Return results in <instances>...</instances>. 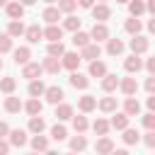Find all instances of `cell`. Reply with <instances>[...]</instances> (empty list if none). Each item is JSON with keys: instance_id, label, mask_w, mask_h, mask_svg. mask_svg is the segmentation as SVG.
Here are the masks:
<instances>
[{"instance_id": "bcb514c9", "label": "cell", "mask_w": 155, "mask_h": 155, "mask_svg": "<svg viewBox=\"0 0 155 155\" xmlns=\"http://www.w3.org/2000/svg\"><path fill=\"white\" fill-rule=\"evenodd\" d=\"M143 126H145L148 131H153V128H155V114H153V111H148V114L143 116Z\"/></svg>"}, {"instance_id": "680465c9", "label": "cell", "mask_w": 155, "mask_h": 155, "mask_svg": "<svg viewBox=\"0 0 155 155\" xmlns=\"http://www.w3.org/2000/svg\"><path fill=\"white\" fill-rule=\"evenodd\" d=\"M7 2H10V0H0V7H5V5H7Z\"/></svg>"}, {"instance_id": "836d02e7", "label": "cell", "mask_w": 155, "mask_h": 155, "mask_svg": "<svg viewBox=\"0 0 155 155\" xmlns=\"http://www.w3.org/2000/svg\"><path fill=\"white\" fill-rule=\"evenodd\" d=\"M65 53V46L61 44V41H48V56H53V58H61Z\"/></svg>"}, {"instance_id": "83f0119b", "label": "cell", "mask_w": 155, "mask_h": 155, "mask_svg": "<svg viewBox=\"0 0 155 155\" xmlns=\"http://www.w3.org/2000/svg\"><path fill=\"white\" fill-rule=\"evenodd\" d=\"M138 140H140V133H138L136 128H128V126H126V128H124V143H126V145H136Z\"/></svg>"}, {"instance_id": "11a10c76", "label": "cell", "mask_w": 155, "mask_h": 155, "mask_svg": "<svg viewBox=\"0 0 155 155\" xmlns=\"http://www.w3.org/2000/svg\"><path fill=\"white\" fill-rule=\"evenodd\" d=\"M109 155H128V150H111Z\"/></svg>"}, {"instance_id": "7bdbcfd3", "label": "cell", "mask_w": 155, "mask_h": 155, "mask_svg": "<svg viewBox=\"0 0 155 155\" xmlns=\"http://www.w3.org/2000/svg\"><path fill=\"white\" fill-rule=\"evenodd\" d=\"M65 136H68V131H65V126H61V124H56V126L51 128V138H53V140H65Z\"/></svg>"}, {"instance_id": "7dc6e473", "label": "cell", "mask_w": 155, "mask_h": 155, "mask_svg": "<svg viewBox=\"0 0 155 155\" xmlns=\"http://www.w3.org/2000/svg\"><path fill=\"white\" fill-rule=\"evenodd\" d=\"M143 140H145V145H148V148H153V145H155V133H153V131H148Z\"/></svg>"}, {"instance_id": "603a6c76", "label": "cell", "mask_w": 155, "mask_h": 155, "mask_svg": "<svg viewBox=\"0 0 155 155\" xmlns=\"http://www.w3.org/2000/svg\"><path fill=\"white\" fill-rule=\"evenodd\" d=\"M90 75L92 78H104L107 75V65L102 61H90Z\"/></svg>"}, {"instance_id": "cb8c5ba5", "label": "cell", "mask_w": 155, "mask_h": 155, "mask_svg": "<svg viewBox=\"0 0 155 155\" xmlns=\"http://www.w3.org/2000/svg\"><path fill=\"white\" fill-rule=\"evenodd\" d=\"M116 87H119V78H116V75H109V73H107V75L102 78V90H104V92H114Z\"/></svg>"}, {"instance_id": "f1b7e54d", "label": "cell", "mask_w": 155, "mask_h": 155, "mask_svg": "<svg viewBox=\"0 0 155 155\" xmlns=\"http://www.w3.org/2000/svg\"><path fill=\"white\" fill-rule=\"evenodd\" d=\"M87 148V138L82 136V133H78L75 138H70V150L73 153H80V150H85Z\"/></svg>"}, {"instance_id": "6da1fadb", "label": "cell", "mask_w": 155, "mask_h": 155, "mask_svg": "<svg viewBox=\"0 0 155 155\" xmlns=\"http://www.w3.org/2000/svg\"><path fill=\"white\" fill-rule=\"evenodd\" d=\"M90 39H94V44L107 41V39H109V29H107V24H104V22H94V27H92V31H90Z\"/></svg>"}, {"instance_id": "91938a15", "label": "cell", "mask_w": 155, "mask_h": 155, "mask_svg": "<svg viewBox=\"0 0 155 155\" xmlns=\"http://www.w3.org/2000/svg\"><path fill=\"white\" fill-rule=\"evenodd\" d=\"M116 2H128V0H116Z\"/></svg>"}, {"instance_id": "f35d334b", "label": "cell", "mask_w": 155, "mask_h": 155, "mask_svg": "<svg viewBox=\"0 0 155 155\" xmlns=\"http://www.w3.org/2000/svg\"><path fill=\"white\" fill-rule=\"evenodd\" d=\"M140 27H143V24H140V19H138V17H131V19H126V24H124V29H126L128 34H138V31H140Z\"/></svg>"}, {"instance_id": "9a60e30c", "label": "cell", "mask_w": 155, "mask_h": 155, "mask_svg": "<svg viewBox=\"0 0 155 155\" xmlns=\"http://www.w3.org/2000/svg\"><path fill=\"white\" fill-rule=\"evenodd\" d=\"M5 10H7L10 19H22V15H24V5L22 2H7Z\"/></svg>"}, {"instance_id": "7c38bea8", "label": "cell", "mask_w": 155, "mask_h": 155, "mask_svg": "<svg viewBox=\"0 0 155 155\" xmlns=\"http://www.w3.org/2000/svg\"><path fill=\"white\" fill-rule=\"evenodd\" d=\"M44 39H48V41H61V39H63V29H61L58 24H48V27L44 29Z\"/></svg>"}, {"instance_id": "60d3db41", "label": "cell", "mask_w": 155, "mask_h": 155, "mask_svg": "<svg viewBox=\"0 0 155 155\" xmlns=\"http://www.w3.org/2000/svg\"><path fill=\"white\" fill-rule=\"evenodd\" d=\"M70 119H73V128H75L78 133H85V131H87V126H90V124H87V119H85V116H70Z\"/></svg>"}, {"instance_id": "f907efd6", "label": "cell", "mask_w": 155, "mask_h": 155, "mask_svg": "<svg viewBox=\"0 0 155 155\" xmlns=\"http://www.w3.org/2000/svg\"><path fill=\"white\" fill-rule=\"evenodd\" d=\"M145 70L148 73H155V58H148L145 61Z\"/></svg>"}, {"instance_id": "94428289", "label": "cell", "mask_w": 155, "mask_h": 155, "mask_svg": "<svg viewBox=\"0 0 155 155\" xmlns=\"http://www.w3.org/2000/svg\"><path fill=\"white\" fill-rule=\"evenodd\" d=\"M68 155H78V153H73V150H70V153H68Z\"/></svg>"}, {"instance_id": "03108f58", "label": "cell", "mask_w": 155, "mask_h": 155, "mask_svg": "<svg viewBox=\"0 0 155 155\" xmlns=\"http://www.w3.org/2000/svg\"><path fill=\"white\" fill-rule=\"evenodd\" d=\"M99 2H107V0H99Z\"/></svg>"}, {"instance_id": "db71d44e", "label": "cell", "mask_w": 155, "mask_h": 155, "mask_svg": "<svg viewBox=\"0 0 155 155\" xmlns=\"http://www.w3.org/2000/svg\"><path fill=\"white\" fill-rule=\"evenodd\" d=\"M145 104H148V109H150V111H153V109H155V97H153V94H150V97H148V102H145Z\"/></svg>"}, {"instance_id": "ab89813d", "label": "cell", "mask_w": 155, "mask_h": 155, "mask_svg": "<svg viewBox=\"0 0 155 155\" xmlns=\"http://www.w3.org/2000/svg\"><path fill=\"white\" fill-rule=\"evenodd\" d=\"M73 44H75V46H80V48H82V46H87V44H90V34H85V31H80V29H78V31L73 34Z\"/></svg>"}, {"instance_id": "ee69618b", "label": "cell", "mask_w": 155, "mask_h": 155, "mask_svg": "<svg viewBox=\"0 0 155 155\" xmlns=\"http://www.w3.org/2000/svg\"><path fill=\"white\" fill-rule=\"evenodd\" d=\"M56 2H58V10H61V12H68V15L78 7V2H75V0H56Z\"/></svg>"}, {"instance_id": "8fae6325", "label": "cell", "mask_w": 155, "mask_h": 155, "mask_svg": "<svg viewBox=\"0 0 155 155\" xmlns=\"http://www.w3.org/2000/svg\"><path fill=\"white\" fill-rule=\"evenodd\" d=\"M138 111H140V102H138L136 97H126V102H124V114H126V116H138Z\"/></svg>"}, {"instance_id": "44dd1931", "label": "cell", "mask_w": 155, "mask_h": 155, "mask_svg": "<svg viewBox=\"0 0 155 155\" xmlns=\"http://www.w3.org/2000/svg\"><path fill=\"white\" fill-rule=\"evenodd\" d=\"M94 148H97V153H99V155H109V153L114 150V143H111V138L102 136V138L97 140V145H94Z\"/></svg>"}, {"instance_id": "f5cc1de1", "label": "cell", "mask_w": 155, "mask_h": 155, "mask_svg": "<svg viewBox=\"0 0 155 155\" xmlns=\"http://www.w3.org/2000/svg\"><path fill=\"white\" fill-rule=\"evenodd\" d=\"M75 2H78L80 7H92V5H94V0H75Z\"/></svg>"}, {"instance_id": "4dcf8cb0", "label": "cell", "mask_w": 155, "mask_h": 155, "mask_svg": "<svg viewBox=\"0 0 155 155\" xmlns=\"http://www.w3.org/2000/svg\"><path fill=\"white\" fill-rule=\"evenodd\" d=\"M41 17H44V19L48 22V24H56V22L61 19V10H58V7H46Z\"/></svg>"}, {"instance_id": "5bb4252c", "label": "cell", "mask_w": 155, "mask_h": 155, "mask_svg": "<svg viewBox=\"0 0 155 155\" xmlns=\"http://www.w3.org/2000/svg\"><path fill=\"white\" fill-rule=\"evenodd\" d=\"M70 85L75 87V90H87V85H90V80L82 75V73H78V70H73L70 73Z\"/></svg>"}, {"instance_id": "9c48e42d", "label": "cell", "mask_w": 155, "mask_h": 155, "mask_svg": "<svg viewBox=\"0 0 155 155\" xmlns=\"http://www.w3.org/2000/svg\"><path fill=\"white\" fill-rule=\"evenodd\" d=\"M119 87H121V92H124L126 97H133V94L138 92V82H136V78H124V80H119Z\"/></svg>"}, {"instance_id": "681fc988", "label": "cell", "mask_w": 155, "mask_h": 155, "mask_svg": "<svg viewBox=\"0 0 155 155\" xmlns=\"http://www.w3.org/2000/svg\"><path fill=\"white\" fill-rule=\"evenodd\" d=\"M7 153H10V143L0 138V155H7Z\"/></svg>"}, {"instance_id": "4316f807", "label": "cell", "mask_w": 155, "mask_h": 155, "mask_svg": "<svg viewBox=\"0 0 155 155\" xmlns=\"http://www.w3.org/2000/svg\"><path fill=\"white\" fill-rule=\"evenodd\" d=\"M111 128H116V131H124L126 126H128V116L121 111V114H114V119H111V124H109Z\"/></svg>"}, {"instance_id": "277c9868", "label": "cell", "mask_w": 155, "mask_h": 155, "mask_svg": "<svg viewBox=\"0 0 155 155\" xmlns=\"http://www.w3.org/2000/svg\"><path fill=\"white\" fill-rule=\"evenodd\" d=\"M90 10H92V17H94L97 22H107V19L111 17V10H109V5H107V2H99V5H92Z\"/></svg>"}, {"instance_id": "e0dca14e", "label": "cell", "mask_w": 155, "mask_h": 155, "mask_svg": "<svg viewBox=\"0 0 155 155\" xmlns=\"http://www.w3.org/2000/svg\"><path fill=\"white\" fill-rule=\"evenodd\" d=\"M19 109H22V99H19V97H15V94L5 97V111H7V114H17Z\"/></svg>"}, {"instance_id": "9f6ffc18", "label": "cell", "mask_w": 155, "mask_h": 155, "mask_svg": "<svg viewBox=\"0 0 155 155\" xmlns=\"http://www.w3.org/2000/svg\"><path fill=\"white\" fill-rule=\"evenodd\" d=\"M19 2H22V5H24V7H27V5H34V2H36V0H19Z\"/></svg>"}, {"instance_id": "816d5d0a", "label": "cell", "mask_w": 155, "mask_h": 155, "mask_svg": "<svg viewBox=\"0 0 155 155\" xmlns=\"http://www.w3.org/2000/svg\"><path fill=\"white\" fill-rule=\"evenodd\" d=\"M7 133H10V126H7L5 121H0V138H5Z\"/></svg>"}, {"instance_id": "7402d4cb", "label": "cell", "mask_w": 155, "mask_h": 155, "mask_svg": "<svg viewBox=\"0 0 155 155\" xmlns=\"http://www.w3.org/2000/svg\"><path fill=\"white\" fill-rule=\"evenodd\" d=\"M124 51V41L121 39H107V53L109 56H119Z\"/></svg>"}, {"instance_id": "f546056e", "label": "cell", "mask_w": 155, "mask_h": 155, "mask_svg": "<svg viewBox=\"0 0 155 155\" xmlns=\"http://www.w3.org/2000/svg\"><path fill=\"white\" fill-rule=\"evenodd\" d=\"M128 12H131V17H140L145 12V2L143 0H128Z\"/></svg>"}, {"instance_id": "be15d7a7", "label": "cell", "mask_w": 155, "mask_h": 155, "mask_svg": "<svg viewBox=\"0 0 155 155\" xmlns=\"http://www.w3.org/2000/svg\"><path fill=\"white\" fill-rule=\"evenodd\" d=\"M0 70H2V58H0Z\"/></svg>"}, {"instance_id": "6125c7cd", "label": "cell", "mask_w": 155, "mask_h": 155, "mask_svg": "<svg viewBox=\"0 0 155 155\" xmlns=\"http://www.w3.org/2000/svg\"><path fill=\"white\" fill-rule=\"evenodd\" d=\"M44 2H56V0H44Z\"/></svg>"}, {"instance_id": "ac0fdd59", "label": "cell", "mask_w": 155, "mask_h": 155, "mask_svg": "<svg viewBox=\"0 0 155 155\" xmlns=\"http://www.w3.org/2000/svg\"><path fill=\"white\" fill-rule=\"evenodd\" d=\"M22 109H27V114H29V116H36V114H41L44 104L39 102V97H31L27 104H22Z\"/></svg>"}, {"instance_id": "484cf974", "label": "cell", "mask_w": 155, "mask_h": 155, "mask_svg": "<svg viewBox=\"0 0 155 155\" xmlns=\"http://www.w3.org/2000/svg\"><path fill=\"white\" fill-rule=\"evenodd\" d=\"M73 116V107L70 104H56V119L58 121H68Z\"/></svg>"}, {"instance_id": "6f0895ef", "label": "cell", "mask_w": 155, "mask_h": 155, "mask_svg": "<svg viewBox=\"0 0 155 155\" xmlns=\"http://www.w3.org/2000/svg\"><path fill=\"white\" fill-rule=\"evenodd\" d=\"M46 155H61V153H56V150H46Z\"/></svg>"}, {"instance_id": "b9f144b4", "label": "cell", "mask_w": 155, "mask_h": 155, "mask_svg": "<svg viewBox=\"0 0 155 155\" xmlns=\"http://www.w3.org/2000/svg\"><path fill=\"white\" fill-rule=\"evenodd\" d=\"M63 29H68V31H78V29H80V19L73 17V15H68L65 22H63Z\"/></svg>"}, {"instance_id": "30bf717a", "label": "cell", "mask_w": 155, "mask_h": 155, "mask_svg": "<svg viewBox=\"0 0 155 155\" xmlns=\"http://www.w3.org/2000/svg\"><path fill=\"white\" fill-rule=\"evenodd\" d=\"M41 73L44 70H41L39 63H24V68H22V78H27V80H36Z\"/></svg>"}, {"instance_id": "8d00e7d4", "label": "cell", "mask_w": 155, "mask_h": 155, "mask_svg": "<svg viewBox=\"0 0 155 155\" xmlns=\"http://www.w3.org/2000/svg\"><path fill=\"white\" fill-rule=\"evenodd\" d=\"M92 128H94V133H97V136H107L111 126H109V121H107V119H97V121L92 124Z\"/></svg>"}, {"instance_id": "3957f363", "label": "cell", "mask_w": 155, "mask_h": 155, "mask_svg": "<svg viewBox=\"0 0 155 155\" xmlns=\"http://www.w3.org/2000/svg\"><path fill=\"white\" fill-rule=\"evenodd\" d=\"M44 97H46V102H48V104H61L65 94H63V90H61L58 85H51V87H46V90H44Z\"/></svg>"}, {"instance_id": "8992f818", "label": "cell", "mask_w": 155, "mask_h": 155, "mask_svg": "<svg viewBox=\"0 0 155 155\" xmlns=\"http://www.w3.org/2000/svg\"><path fill=\"white\" fill-rule=\"evenodd\" d=\"M10 145H15V148H22V145H27V131H22V128H12L10 133Z\"/></svg>"}, {"instance_id": "d590c367", "label": "cell", "mask_w": 155, "mask_h": 155, "mask_svg": "<svg viewBox=\"0 0 155 155\" xmlns=\"http://www.w3.org/2000/svg\"><path fill=\"white\" fill-rule=\"evenodd\" d=\"M44 90H46V85H44L39 78L29 82V94H31V97H41V94H44Z\"/></svg>"}, {"instance_id": "d6986e66", "label": "cell", "mask_w": 155, "mask_h": 155, "mask_svg": "<svg viewBox=\"0 0 155 155\" xmlns=\"http://www.w3.org/2000/svg\"><path fill=\"white\" fill-rule=\"evenodd\" d=\"M5 34L12 36V39H15V36H22V34H24V24H22V19H12V22L7 24V31H5Z\"/></svg>"}, {"instance_id": "1f68e13d", "label": "cell", "mask_w": 155, "mask_h": 155, "mask_svg": "<svg viewBox=\"0 0 155 155\" xmlns=\"http://www.w3.org/2000/svg\"><path fill=\"white\" fill-rule=\"evenodd\" d=\"M97 107H99L102 111H107V114H109V111H116V97H102Z\"/></svg>"}, {"instance_id": "ba28073f", "label": "cell", "mask_w": 155, "mask_h": 155, "mask_svg": "<svg viewBox=\"0 0 155 155\" xmlns=\"http://www.w3.org/2000/svg\"><path fill=\"white\" fill-rule=\"evenodd\" d=\"M61 58H63V61H61V68H68V70H78V65H80V56H78V53H70V51H65Z\"/></svg>"}, {"instance_id": "d4e9b609", "label": "cell", "mask_w": 155, "mask_h": 155, "mask_svg": "<svg viewBox=\"0 0 155 155\" xmlns=\"http://www.w3.org/2000/svg\"><path fill=\"white\" fill-rule=\"evenodd\" d=\"M78 107H80V111H92L94 107H97V99L92 97V94H85V97H80V102H78Z\"/></svg>"}, {"instance_id": "c3c4849f", "label": "cell", "mask_w": 155, "mask_h": 155, "mask_svg": "<svg viewBox=\"0 0 155 155\" xmlns=\"http://www.w3.org/2000/svg\"><path fill=\"white\" fill-rule=\"evenodd\" d=\"M145 90H148L150 94L155 92V78H148V80H145Z\"/></svg>"}, {"instance_id": "4fadbf2b", "label": "cell", "mask_w": 155, "mask_h": 155, "mask_svg": "<svg viewBox=\"0 0 155 155\" xmlns=\"http://www.w3.org/2000/svg\"><path fill=\"white\" fill-rule=\"evenodd\" d=\"M124 68H126V73H138V70L143 68V61L138 58V53H133V56H128V58L124 61Z\"/></svg>"}, {"instance_id": "e7e4bbea", "label": "cell", "mask_w": 155, "mask_h": 155, "mask_svg": "<svg viewBox=\"0 0 155 155\" xmlns=\"http://www.w3.org/2000/svg\"><path fill=\"white\" fill-rule=\"evenodd\" d=\"M29 155H39V153H29Z\"/></svg>"}, {"instance_id": "f6af8a7d", "label": "cell", "mask_w": 155, "mask_h": 155, "mask_svg": "<svg viewBox=\"0 0 155 155\" xmlns=\"http://www.w3.org/2000/svg\"><path fill=\"white\" fill-rule=\"evenodd\" d=\"M7 51H12V36L0 34V53H7Z\"/></svg>"}, {"instance_id": "e575fe53", "label": "cell", "mask_w": 155, "mask_h": 155, "mask_svg": "<svg viewBox=\"0 0 155 155\" xmlns=\"http://www.w3.org/2000/svg\"><path fill=\"white\" fill-rule=\"evenodd\" d=\"M15 87H17V80H15V78H2V80H0V92L12 94V92H15Z\"/></svg>"}, {"instance_id": "ffe728a7", "label": "cell", "mask_w": 155, "mask_h": 155, "mask_svg": "<svg viewBox=\"0 0 155 155\" xmlns=\"http://www.w3.org/2000/svg\"><path fill=\"white\" fill-rule=\"evenodd\" d=\"M41 70H46V73H58L61 70V61L58 58H53V56H48V58H44V63H41Z\"/></svg>"}, {"instance_id": "52a82bcc", "label": "cell", "mask_w": 155, "mask_h": 155, "mask_svg": "<svg viewBox=\"0 0 155 155\" xmlns=\"http://www.w3.org/2000/svg\"><path fill=\"white\" fill-rule=\"evenodd\" d=\"M24 36H27V41H29V44H39V41L44 39V29H41L39 24H31V27H27V29H24Z\"/></svg>"}, {"instance_id": "d6a6232c", "label": "cell", "mask_w": 155, "mask_h": 155, "mask_svg": "<svg viewBox=\"0 0 155 155\" xmlns=\"http://www.w3.org/2000/svg\"><path fill=\"white\" fill-rule=\"evenodd\" d=\"M44 128H46V121H44V119H41L39 114L29 119V131H31V133H41Z\"/></svg>"}, {"instance_id": "2e32d148", "label": "cell", "mask_w": 155, "mask_h": 155, "mask_svg": "<svg viewBox=\"0 0 155 155\" xmlns=\"http://www.w3.org/2000/svg\"><path fill=\"white\" fill-rule=\"evenodd\" d=\"M29 58H31V51H29V46H19V48H15V63H17V65H24V63H29Z\"/></svg>"}, {"instance_id": "5b68a950", "label": "cell", "mask_w": 155, "mask_h": 155, "mask_svg": "<svg viewBox=\"0 0 155 155\" xmlns=\"http://www.w3.org/2000/svg\"><path fill=\"white\" fill-rule=\"evenodd\" d=\"M99 53H102L99 44H87V46H82V51H80V61H97Z\"/></svg>"}, {"instance_id": "74e56055", "label": "cell", "mask_w": 155, "mask_h": 155, "mask_svg": "<svg viewBox=\"0 0 155 155\" xmlns=\"http://www.w3.org/2000/svg\"><path fill=\"white\" fill-rule=\"evenodd\" d=\"M31 148H34V153H41V150H46V148H48V140H46L41 133H36V136L31 138Z\"/></svg>"}, {"instance_id": "7a4b0ae2", "label": "cell", "mask_w": 155, "mask_h": 155, "mask_svg": "<svg viewBox=\"0 0 155 155\" xmlns=\"http://www.w3.org/2000/svg\"><path fill=\"white\" fill-rule=\"evenodd\" d=\"M131 51L133 53H145L148 48H150V41H148V36H140V34H133V39H131Z\"/></svg>"}]
</instances>
